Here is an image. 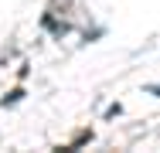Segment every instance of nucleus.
Returning a JSON list of instances; mask_svg holds the SVG:
<instances>
[{
    "instance_id": "nucleus-1",
    "label": "nucleus",
    "mask_w": 160,
    "mask_h": 153,
    "mask_svg": "<svg viewBox=\"0 0 160 153\" xmlns=\"http://www.w3.org/2000/svg\"><path fill=\"white\" fill-rule=\"evenodd\" d=\"M150 92H153V95H160V85H150Z\"/></svg>"
}]
</instances>
